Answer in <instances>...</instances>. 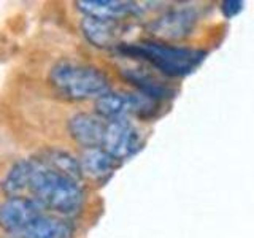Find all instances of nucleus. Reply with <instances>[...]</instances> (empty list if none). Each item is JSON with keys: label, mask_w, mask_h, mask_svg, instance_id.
I'll return each instance as SVG.
<instances>
[{"label": "nucleus", "mask_w": 254, "mask_h": 238, "mask_svg": "<svg viewBox=\"0 0 254 238\" xmlns=\"http://www.w3.org/2000/svg\"><path fill=\"white\" fill-rule=\"evenodd\" d=\"M30 198L62 218L75 216L83 208L84 190L81 182L53 170L40 157H32L29 190Z\"/></svg>", "instance_id": "1"}, {"label": "nucleus", "mask_w": 254, "mask_h": 238, "mask_svg": "<svg viewBox=\"0 0 254 238\" xmlns=\"http://www.w3.org/2000/svg\"><path fill=\"white\" fill-rule=\"evenodd\" d=\"M50 81L64 97L71 100L99 99L110 87L108 78L102 70L71 60L56 63L50 71Z\"/></svg>", "instance_id": "2"}, {"label": "nucleus", "mask_w": 254, "mask_h": 238, "mask_svg": "<svg viewBox=\"0 0 254 238\" xmlns=\"http://www.w3.org/2000/svg\"><path fill=\"white\" fill-rule=\"evenodd\" d=\"M129 58H137L148 62L162 73L169 76H186L194 71L205 58L203 51L189 50V48L170 46L157 42H141L124 45L119 48Z\"/></svg>", "instance_id": "3"}, {"label": "nucleus", "mask_w": 254, "mask_h": 238, "mask_svg": "<svg viewBox=\"0 0 254 238\" xmlns=\"http://www.w3.org/2000/svg\"><path fill=\"white\" fill-rule=\"evenodd\" d=\"M45 210L30 197H8L0 203V229L13 238L19 235L34 222Z\"/></svg>", "instance_id": "4"}, {"label": "nucleus", "mask_w": 254, "mask_h": 238, "mask_svg": "<svg viewBox=\"0 0 254 238\" xmlns=\"http://www.w3.org/2000/svg\"><path fill=\"white\" fill-rule=\"evenodd\" d=\"M140 148V137L137 129L124 119H113L107 121L105 135H103L102 149L115 157L116 161H124V159L133 156Z\"/></svg>", "instance_id": "5"}, {"label": "nucleus", "mask_w": 254, "mask_h": 238, "mask_svg": "<svg viewBox=\"0 0 254 238\" xmlns=\"http://www.w3.org/2000/svg\"><path fill=\"white\" fill-rule=\"evenodd\" d=\"M197 22V14L194 10L183 8V10H172L162 14L148 26L149 32L156 38L164 42H175L183 40L194 30Z\"/></svg>", "instance_id": "6"}, {"label": "nucleus", "mask_w": 254, "mask_h": 238, "mask_svg": "<svg viewBox=\"0 0 254 238\" xmlns=\"http://www.w3.org/2000/svg\"><path fill=\"white\" fill-rule=\"evenodd\" d=\"M107 129V119L99 115L78 113L68 119V132L78 145L84 149L102 148L103 135Z\"/></svg>", "instance_id": "7"}, {"label": "nucleus", "mask_w": 254, "mask_h": 238, "mask_svg": "<svg viewBox=\"0 0 254 238\" xmlns=\"http://www.w3.org/2000/svg\"><path fill=\"white\" fill-rule=\"evenodd\" d=\"M76 8L84 14V18L115 22L137 10L133 3L121 2V0H79L76 2Z\"/></svg>", "instance_id": "8"}, {"label": "nucleus", "mask_w": 254, "mask_h": 238, "mask_svg": "<svg viewBox=\"0 0 254 238\" xmlns=\"http://www.w3.org/2000/svg\"><path fill=\"white\" fill-rule=\"evenodd\" d=\"M73 226L62 216L40 214L32 224L19 235V238H71Z\"/></svg>", "instance_id": "9"}, {"label": "nucleus", "mask_w": 254, "mask_h": 238, "mask_svg": "<svg viewBox=\"0 0 254 238\" xmlns=\"http://www.w3.org/2000/svg\"><path fill=\"white\" fill-rule=\"evenodd\" d=\"M83 35L91 45L97 48H110L118 42L119 26L115 21H100L94 18H84L81 21Z\"/></svg>", "instance_id": "10"}, {"label": "nucleus", "mask_w": 254, "mask_h": 238, "mask_svg": "<svg viewBox=\"0 0 254 238\" xmlns=\"http://www.w3.org/2000/svg\"><path fill=\"white\" fill-rule=\"evenodd\" d=\"M79 164H81L83 175H87L94 179H103L115 172L118 161L102 148H92L84 149Z\"/></svg>", "instance_id": "11"}, {"label": "nucleus", "mask_w": 254, "mask_h": 238, "mask_svg": "<svg viewBox=\"0 0 254 238\" xmlns=\"http://www.w3.org/2000/svg\"><path fill=\"white\" fill-rule=\"evenodd\" d=\"M38 157L42 159L46 165H50L53 170L81 182L83 170H81V164H79V159L71 156L70 153H67V151L48 149V151H45V153L40 154Z\"/></svg>", "instance_id": "12"}, {"label": "nucleus", "mask_w": 254, "mask_h": 238, "mask_svg": "<svg viewBox=\"0 0 254 238\" xmlns=\"http://www.w3.org/2000/svg\"><path fill=\"white\" fill-rule=\"evenodd\" d=\"M243 6H245V3L242 0H226V2H222V5H221V11L224 14V18L232 19L237 14L242 13Z\"/></svg>", "instance_id": "13"}]
</instances>
